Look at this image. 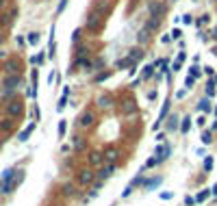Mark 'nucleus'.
<instances>
[{"label": "nucleus", "instance_id": "f257e3e1", "mask_svg": "<svg viewBox=\"0 0 217 206\" xmlns=\"http://www.w3.org/2000/svg\"><path fill=\"white\" fill-rule=\"evenodd\" d=\"M20 180H22V171L7 169V171L2 174V178H0V193H11Z\"/></svg>", "mask_w": 217, "mask_h": 206}, {"label": "nucleus", "instance_id": "f03ea898", "mask_svg": "<svg viewBox=\"0 0 217 206\" xmlns=\"http://www.w3.org/2000/svg\"><path fill=\"white\" fill-rule=\"evenodd\" d=\"M170 156V145H159L156 148V161H165Z\"/></svg>", "mask_w": 217, "mask_h": 206}, {"label": "nucleus", "instance_id": "7ed1b4c3", "mask_svg": "<svg viewBox=\"0 0 217 206\" xmlns=\"http://www.w3.org/2000/svg\"><path fill=\"white\" fill-rule=\"evenodd\" d=\"M33 130H35V124H28V126L20 132V141H26V139L31 137V132H33Z\"/></svg>", "mask_w": 217, "mask_h": 206}, {"label": "nucleus", "instance_id": "20e7f679", "mask_svg": "<svg viewBox=\"0 0 217 206\" xmlns=\"http://www.w3.org/2000/svg\"><path fill=\"white\" fill-rule=\"evenodd\" d=\"M17 82H20V78H17V76H13V78H7V81H4V91L9 93V91H11V89H13Z\"/></svg>", "mask_w": 217, "mask_h": 206}, {"label": "nucleus", "instance_id": "39448f33", "mask_svg": "<svg viewBox=\"0 0 217 206\" xmlns=\"http://www.w3.org/2000/svg\"><path fill=\"white\" fill-rule=\"evenodd\" d=\"M89 161H91V165H96V167H98V165L102 163V156H100V154H91V156H89Z\"/></svg>", "mask_w": 217, "mask_h": 206}, {"label": "nucleus", "instance_id": "423d86ee", "mask_svg": "<svg viewBox=\"0 0 217 206\" xmlns=\"http://www.w3.org/2000/svg\"><path fill=\"white\" fill-rule=\"evenodd\" d=\"M211 141H213V139H211V130H204V132H202V143H206V145H209Z\"/></svg>", "mask_w": 217, "mask_h": 206}, {"label": "nucleus", "instance_id": "0eeeda50", "mask_svg": "<svg viewBox=\"0 0 217 206\" xmlns=\"http://www.w3.org/2000/svg\"><path fill=\"white\" fill-rule=\"evenodd\" d=\"M211 193H213V191H209V189H206V191H202V193H200V195L195 198V202H204V200H206V198H209Z\"/></svg>", "mask_w": 217, "mask_h": 206}, {"label": "nucleus", "instance_id": "6e6552de", "mask_svg": "<svg viewBox=\"0 0 217 206\" xmlns=\"http://www.w3.org/2000/svg\"><path fill=\"white\" fill-rule=\"evenodd\" d=\"M189 128H191V120H189V117H185V120H182V126H180V130H182V132H187Z\"/></svg>", "mask_w": 217, "mask_h": 206}, {"label": "nucleus", "instance_id": "1a4fd4ad", "mask_svg": "<svg viewBox=\"0 0 217 206\" xmlns=\"http://www.w3.org/2000/svg\"><path fill=\"white\" fill-rule=\"evenodd\" d=\"M91 120H93V117H91V113H85V115H83V120H81V124H83V126H89Z\"/></svg>", "mask_w": 217, "mask_h": 206}, {"label": "nucleus", "instance_id": "9d476101", "mask_svg": "<svg viewBox=\"0 0 217 206\" xmlns=\"http://www.w3.org/2000/svg\"><path fill=\"white\" fill-rule=\"evenodd\" d=\"M156 67H159L161 72H167V61H165V59H161V61L156 63Z\"/></svg>", "mask_w": 217, "mask_h": 206}, {"label": "nucleus", "instance_id": "9b49d317", "mask_svg": "<svg viewBox=\"0 0 217 206\" xmlns=\"http://www.w3.org/2000/svg\"><path fill=\"white\" fill-rule=\"evenodd\" d=\"M206 96H215V82H209L206 85Z\"/></svg>", "mask_w": 217, "mask_h": 206}, {"label": "nucleus", "instance_id": "f8f14e48", "mask_svg": "<svg viewBox=\"0 0 217 206\" xmlns=\"http://www.w3.org/2000/svg\"><path fill=\"white\" fill-rule=\"evenodd\" d=\"M37 41H39V35H37V33H31V35H28V43H33V46H35Z\"/></svg>", "mask_w": 217, "mask_h": 206}, {"label": "nucleus", "instance_id": "ddd939ff", "mask_svg": "<svg viewBox=\"0 0 217 206\" xmlns=\"http://www.w3.org/2000/svg\"><path fill=\"white\" fill-rule=\"evenodd\" d=\"M89 180H91V174H89V171H83V176H81V182H83V184H87Z\"/></svg>", "mask_w": 217, "mask_h": 206}, {"label": "nucleus", "instance_id": "4468645a", "mask_svg": "<svg viewBox=\"0 0 217 206\" xmlns=\"http://www.w3.org/2000/svg\"><path fill=\"white\" fill-rule=\"evenodd\" d=\"M204 169H206V171H211V169H213V159H211V156L204 161Z\"/></svg>", "mask_w": 217, "mask_h": 206}, {"label": "nucleus", "instance_id": "2eb2a0df", "mask_svg": "<svg viewBox=\"0 0 217 206\" xmlns=\"http://www.w3.org/2000/svg\"><path fill=\"white\" fill-rule=\"evenodd\" d=\"M152 65H148V67H143V78H148V76H152Z\"/></svg>", "mask_w": 217, "mask_h": 206}, {"label": "nucleus", "instance_id": "dca6fc26", "mask_svg": "<svg viewBox=\"0 0 217 206\" xmlns=\"http://www.w3.org/2000/svg\"><path fill=\"white\" fill-rule=\"evenodd\" d=\"M198 109H200V111H209V100H202V102L198 104Z\"/></svg>", "mask_w": 217, "mask_h": 206}, {"label": "nucleus", "instance_id": "f3484780", "mask_svg": "<svg viewBox=\"0 0 217 206\" xmlns=\"http://www.w3.org/2000/svg\"><path fill=\"white\" fill-rule=\"evenodd\" d=\"M191 76H200V67H198L195 63L191 65Z\"/></svg>", "mask_w": 217, "mask_h": 206}, {"label": "nucleus", "instance_id": "a211bd4d", "mask_svg": "<svg viewBox=\"0 0 217 206\" xmlns=\"http://www.w3.org/2000/svg\"><path fill=\"white\" fill-rule=\"evenodd\" d=\"M17 111H20V106H17V104H15V102H13V104H11V106H9V113H11V115H15V113H17Z\"/></svg>", "mask_w": 217, "mask_h": 206}, {"label": "nucleus", "instance_id": "6ab92c4d", "mask_svg": "<svg viewBox=\"0 0 217 206\" xmlns=\"http://www.w3.org/2000/svg\"><path fill=\"white\" fill-rule=\"evenodd\" d=\"M43 61V54H37V56H33V65H39Z\"/></svg>", "mask_w": 217, "mask_h": 206}, {"label": "nucleus", "instance_id": "aec40b11", "mask_svg": "<svg viewBox=\"0 0 217 206\" xmlns=\"http://www.w3.org/2000/svg\"><path fill=\"white\" fill-rule=\"evenodd\" d=\"M59 135H61V137L65 135V122H61V124H59Z\"/></svg>", "mask_w": 217, "mask_h": 206}, {"label": "nucleus", "instance_id": "412c9836", "mask_svg": "<svg viewBox=\"0 0 217 206\" xmlns=\"http://www.w3.org/2000/svg\"><path fill=\"white\" fill-rule=\"evenodd\" d=\"M115 156H117V152H115V150H111V152L106 154V159H111V161H115Z\"/></svg>", "mask_w": 217, "mask_h": 206}, {"label": "nucleus", "instance_id": "4be33fe9", "mask_svg": "<svg viewBox=\"0 0 217 206\" xmlns=\"http://www.w3.org/2000/svg\"><path fill=\"white\" fill-rule=\"evenodd\" d=\"M172 35H174V39H178V37L182 35V31H180V28H174V33H172Z\"/></svg>", "mask_w": 217, "mask_h": 206}, {"label": "nucleus", "instance_id": "5701e85b", "mask_svg": "<svg viewBox=\"0 0 217 206\" xmlns=\"http://www.w3.org/2000/svg\"><path fill=\"white\" fill-rule=\"evenodd\" d=\"M193 204H195V200H193V198L189 195V198H187V206H193Z\"/></svg>", "mask_w": 217, "mask_h": 206}, {"label": "nucleus", "instance_id": "b1692460", "mask_svg": "<svg viewBox=\"0 0 217 206\" xmlns=\"http://www.w3.org/2000/svg\"><path fill=\"white\" fill-rule=\"evenodd\" d=\"M211 191H213V195H217V187H213V189H211Z\"/></svg>", "mask_w": 217, "mask_h": 206}, {"label": "nucleus", "instance_id": "393cba45", "mask_svg": "<svg viewBox=\"0 0 217 206\" xmlns=\"http://www.w3.org/2000/svg\"><path fill=\"white\" fill-rule=\"evenodd\" d=\"M215 37H217V28H215Z\"/></svg>", "mask_w": 217, "mask_h": 206}, {"label": "nucleus", "instance_id": "a878e982", "mask_svg": "<svg viewBox=\"0 0 217 206\" xmlns=\"http://www.w3.org/2000/svg\"><path fill=\"white\" fill-rule=\"evenodd\" d=\"M215 130H217V122H215Z\"/></svg>", "mask_w": 217, "mask_h": 206}, {"label": "nucleus", "instance_id": "bb28decb", "mask_svg": "<svg viewBox=\"0 0 217 206\" xmlns=\"http://www.w3.org/2000/svg\"><path fill=\"white\" fill-rule=\"evenodd\" d=\"M193 2H195V0H193Z\"/></svg>", "mask_w": 217, "mask_h": 206}]
</instances>
